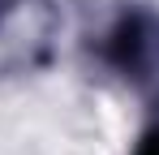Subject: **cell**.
<instances>
[{
  "mask_svg": "<svg viewBox=\"0 0 159 155\" xmlns=\"http://www.w3.org/2000/svg\"><path fill=\"white\" fill-rule=\"evenodd\" d=\"M138 155H159V134H151V138L142 142V151H138Z\"/></svg>",
  "mask_w": 159,
  "mask_h": 155,
  "instance_id": "1",
  "label": "cell"
}]
</instances>
